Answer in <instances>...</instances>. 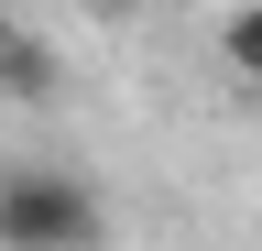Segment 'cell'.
Instances as JSON below:
<instances>
[{
    "label": "cell",
    "instance_id": "2",
    "mask_svg": "<svg viewBox=\"0 0 262 251\" xmlns=\"http://www.w3.org/2000/svg\"><path fill=\"white\" fill-rule=\"evenodd\" d=\"M219 55H229V66L262 87V11H229V22H219Z\"/></svg>",
    "mask_w": 262,
    "mask_h": 251
},
{
    "label": "cell",
    "instance_id": "1",
    "mask_svg": "<svg viewBox=\"0 0 262 251\" xmlns=\"http://www.w3.org/2000/svg\"><path fill=\"white\" fill-rule=\"evenodd\" d=\"M110 208L77 164H11L0 175V251H98Z\"/></svg>",
    "mask_w": 262,
    "mask_h": 251
}]
</instances>
